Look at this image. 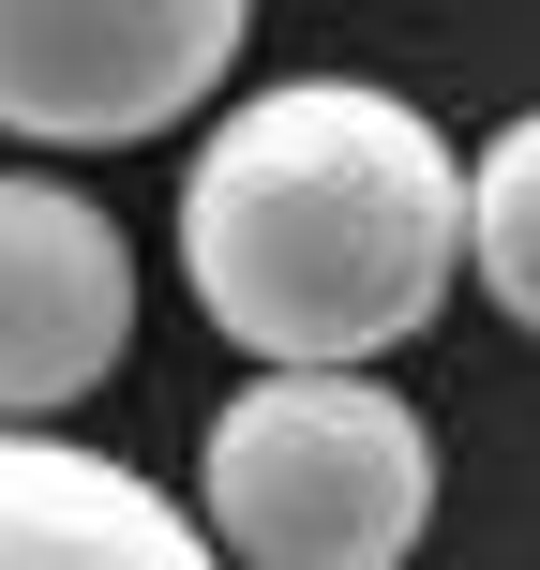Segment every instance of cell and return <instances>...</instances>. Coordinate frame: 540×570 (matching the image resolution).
Wrapping results in <instances>:
<instances>
[{"instance_id":"6da1fadb","label":"cell","mask_w":540,"mask_h":570,"mask_svg":"<svg viewBox=\"0 0 540 570\" xmlns=\"http://www.w3.org/2000/svg\"><path fill=\"white\" fill-rule=\"evenodd\" d=\"M180 285L256 375H375L465 285V150L375 76H271L180 166Z\"/></svg>"},{"instance_id":"7a4b0ae2","label":"cell","mask_w":540,"mask_h":570,"mask_svg":"<svg viewBox=\"0 0 540 570\" xmlns=\"http://www.w3.org/2000/svg\"><path fill=\"white\" fill-rule=\"evenodd\" d=\"M435 525V435L375 375H240L196 451L210 570H405Z\"/></svg>"},{"instance_id":"3957f363","label":"cell","mask_w":540,"mask_h":570,"mask_svg":"<svg viewBox=\"0 0 540 570\" xmlns=\"http://www.w3.org/2000/svg\"><path fill=\"white\" fill-rule=\"evenodd\" d=\"M256 0H0V136L136 150L226 90Z\"/></svg>"},{"instance_id":"277c9868","label":"cell","mask_w":540,"mask_h":570,"mask_svg":"<svg viewBox=\"0 0 540 570\" xmlns=\"http://www.w3.org/2000/svg\"><path fill=\"white\" fill-rule=\"evenodd\" d=\"M136 345V240L106 196L0 166V435H46Z\"/></svg>"},{"instance_id":"5b68a950","label":"cell","mask_w":540,"mask_h":570,"mask_svg":"<svg viewBox=\"0 0 540 570\" xmlns=\"http://www.w3.org/2000/svg\"><path fill=\"white\" fill-rule=\"evenodd\" d=\"M0 570H210L196 511L76 435H0Z\"/></svg>"},{"instance_id":"8992f818","label":"cell","mask_w":540,"mask_h":570,"mask_svg":"<svg viewBox=\"0 0 540 570\" xmlns=\"http://www.w3.org/2000/svg\"><path fill=\"white\" fill-rule=\"evenodd\" d=\"M465 271L511 331H540V106L511 136H481V166H465Z\"/></svg>"}]
</instances>
